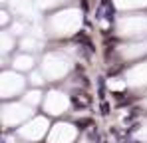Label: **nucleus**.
<instances>
[{
  "label": "nucleus",
  "mask_w": 147,
  "mask_h": 143,
  "mask_svg": "<svg viewBox=\"0 0 147 143\" xmlns=\"http://www.w3.org/2000/svg\"><path fill=\"white\" fill-rule=\"evenodd\" d=\"M101 113H103V115L109 113V103H107V101H101Z\"/></svg>",
  "instance_id": "nucleus-1"
}]
</instances>
